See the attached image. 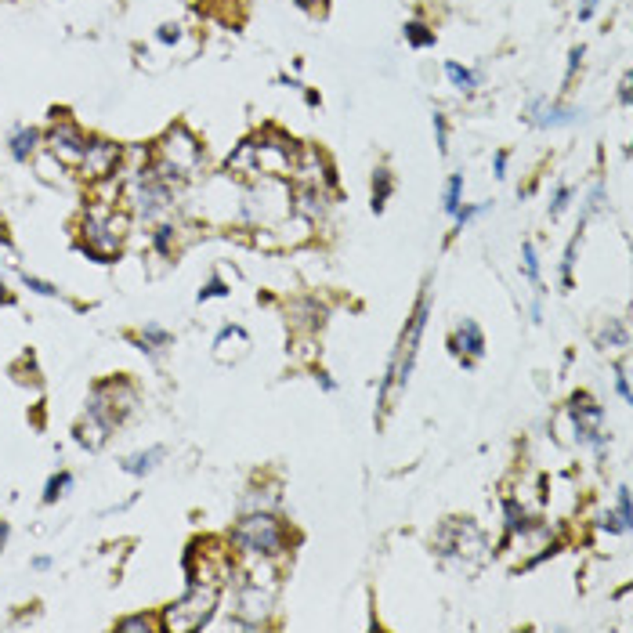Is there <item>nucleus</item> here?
Instances as JSON below:
<instances>
[{"instance_id": "nucleus-28", "label": "nucleus", "mask_w": 633, "mask_h": 633, "mask_svg": "<svg viewBox=\"0 0 633 633\" xmlns=\"http://www.w3.org/2000/svg\"><path fill=\"white\" fill-rule=\"evenodd\" d=\"M601 347H627V322L623 318H608V326L598 333Z\"/></svg>"}, {"instance_id": "nucleus-46", "label": "nucleus", "mask_w": 633, "mask_h": 633, "mask_svg": "<svg viewBox=\"0 0 633 633\" xmlns=\"http://www.w3.org/2000/svg\"><path fill=\"white\" fill-rule=\"evenodd\" d=\"M619 102L630 106V76H623V84H619Z\"/></svg>"}, {"instance_id": "nucleus-23", "label": "nucleus", "mask_w": 633, "mask_h": 633, "mask_svg": "<svg viewBox=\"0 0 633 633\" xmlns=\"http://www.w3.org/2000/svg\"><path fill=\"white\" fill-rule=\"evenodd\" d=\"M446 76H449V84H453L457 91H464V95H471L477 84H481V73L460 65V62H446Z\"/></svg>"}, {"instance_id": "nucleus-4", "label": "nucleus", "mask_w": 633, "mask_h": 633, "mask_svg": "<svg viewBox=\"0 0 633 633\" xmlns=\"http://www.w3.org/2000/svg\"><path fill=\"white\" fill-rule=\"evenodd\" d=\"M294 214V188L286 177H257L243 192V217L250 225L272 228Z\"/></svg>"}, {"instance_id": "nucleus-6", "label": "nucleus", "mask_w": 633, "mask_h": 633, "mask_svg": "<svg viewBox=\"0 0 633 633\" xmlns=\"http://www.w3.org/2000/svg\"><path fill=\"white\" fill-rule=\"evenodd\" d=\"M127 239V214H116L109 203H95L84 214V254L95 261H113Z\"/></svg>"}, {"instance_id": "nucleus-44", "label": "nucleus", "mask_w": 633, "mask_h": 633, "mask_svg": "<svg viewBox=\"0 0 633 633\" xmlns=\"http://www.w3.org/2000/svg\"><path fill=\"white\" fill-rule=\"evenodd\" d=\"M598 11V0H579V22H590Z\"/></svg>"}, {"instance_id": "nucleus-13", "label": "nucleus", "mask_w": 633, "mask_h": 633, "mask_svg": "<svg viewBox=\"0 0 633 633\" xmlns=\"http://www.w3.org/2000/svg\"><path fill=\"white\" fill-rule=\"evenodd\" d=\"M449 347H453L457 358H464V366H475L477 358L485 355V333H481V326L475 318H460L457 322V329L449 337Z\"/></svg>"}, {"instance_id": "nucleus-21", "label": "nucleus", "mask_w": 633, "mask_h": 633, "mask_svg": "<svg viewBox=\"0 0 633 633\" xmlns=\"http://www.w3.org/2000/svg\"><path fill=\"white\" fill-rule=\"evenodd\" d=\"M109 431H113V427H106L102 420L87 417V420L76 427V438H80V446H87V449H102V446H106V438H109Z\"/></svg>"}, {"instance_id": "nucleus-38", "label": "nucleus", "mask_w": 633, "mask_h": 633, "mask_svg": "<svg viewBox=\"0 0 633 633\" xmlns=\"http://www.w3.org/2000/svg\"><path fill=\"white\" fill-rule=\"evenodd\" d=\"M485 210H488V203H475V206H460V210L453 214V217H457V228L464 232V225H471L477 214H485Z\"/></svg>"}, {"instance_id": "nucleus-22", "label": "nucleus", "mask_w": 633, "mask_h": 633, "mask_svg": "<svg viewBox=\"0 0 633 633\" xmlns=\"http://www.w3.org/2000/svg\"><path fill=\"white\" fill-rule=\"evenodd\" d=\"M7 146H11V156L18 159V163H25V159L36 153V146H40V135H36L33 127H18V131L11 135V142H7Z\"/></svg>"}, {"instance_id": "nucleus-3", "label": "nucleus", "mask_w": 633, "mask_h": 633, "mask_svg": "<svg viewBox=\"0 0 633 633\" xmlns=\"http://www.w3.org/2000/svg\"><path fill=\"white\" fill-rule=\"evenodd\" d=\"M203 159L206 156H203L199 138H196L185 124H174V127L156 142V163H153V170H156V177L163 185L177 188L181 181H188V177L199 174Z\"/></svg>"}, {"instance_id": "nucleus-32", "label": "nucleus", "mask_w": 633, "mask_h": 633, "mask_svg": "<svg viewBox=\"0 0 633 633\" xmlns=\"http://www.w3.org/2000/svg\"><path fill=\"white\" fill-rule=\"evenodd\" d=\"M116 630H124V633H153V630H159V623H156V619H149V616H127V619H120V623H116Z\"/></svg>"}, {"instance_id": "nucleus-16", "label": "nucleus", "mask_w": 633, "mask_h": 633, "mask_svg": "<svg viewBox=\"0 0 633 633\" xmlns=\"http://www.w3.org/2000/svg\"><path fill=\"white\" fill-rule=\"evenodd\" d=\"M326 210H329V192L326 188H316V185H297L294 188V214H301L316 225L318 217H326Z\"/></svg>"}, {"instance_id": "nucleus-2", "label": "nucleus", "mask_w": 633, "mask_h": 633, "mask_svg": "<svg viewBox=\"0 0 633 633\" xmlns=\"http://www.w3.org/2000/svg\"><path fill=\"white\" fill-rule=\"evenodd\" d=\"M427 316H431V290L420 294L413 316L406 318V329H402V337H398V347H395V355H391L387 377H384V384H380V409H384V413L391 409V406H387V402H391V391H395V387L406 391V384H409V377H413V366H417V355H420V337H424V329H427Z\"/></svg>"}, {"instance_id": "nucleus-14", "label": "nucleus", "mask_w": 633, "mask_h": 633, "mask_svg": "<svg viewBox=\"0 0 633 633\" xmlns=\"http://www.w3.org/2000/svg\"><path fill=\"white\" fill-rule=\"evenodd\" d=\"M225 170H228V177H236V181H243V185H250V181L265 177V174H261V166H257V142H254V138L239 142V149L228 156Z\"/></svg>"}, {"instance_id": "nucleus-33", "label": "nucleus", "mask_w": 633, "mask_h": 633, "mask_svg": "<svg viewBox=\"0 0 633 633\" xmlns=\"http://www.w3.org/2000/svg\"><path fill=\"white\" fill-rule=\"evenodd\" d=\"M572 196H576V188H572V185H558V192H554V199H550V217H561V214L568 210Z\"/></svg>"}, {"instance_id": "nucleus-39", "label": "nucleus", "mask_w": 633, "mask_h": 633, "mask_svg": "<svg viewBox=\"0 0 633 633\" xmlns=\"http://www.w3.org/2000/svg\"><path fill=\"white\" fill-rule=\"evenodd\" d=\"M22 283H25L33 294H40V297H55V294H58V286H51V283H44V279H36V276H29V272L22 276Z\"/></svg>"}, {"instance_id": "nucleus-37", "label": "nucleus", "mask_w": 633, "mask_h": 633, "mask_svg": "<svg viewBox=\"0 0 633 633\" xmlns=\"http://www.w3.org/2000/svg\"><path fill=\"white\" fill-rule=\"evenodd\" d=\"M435 146H438V153H442V156L449 153V124H446V116H442V113H435Z\"/></svg>"}, {"instance_id": "nucleus-42", "label": "nucleus", "mask_w": 633, "mask_h": 633, "mask_svg": "<svg viewBox=\"0 0 633 633\" xmlns=\"http://www.w3.org/2000/svg\"><path fill=\"white\" fill-rule=\"evenodd\" d=\"M598 528H601V532H630V528L619 521V514H612V510L601 517V525H598Z\"/></svg>"}, {"instance_id": "nucleus-43", "label": "nucleus", "mask_w": 633, "mask_h": 633, "mask_svg": "<svg viewBox=\"0 0 633 633\" xmlns=\"http://www.w3.org/2000/svg\"><path fill=\"white\" fill-rule=\"evenodd\" d=\"M159 40H163V44H177V40H181L177 25H159Z\"/></svg>"}, {"instance_id": "nucleus-5", "label": "nucleus", "mask_w": 633, "mask_h": 633, "mask_svg": "<svg viewBox=\"0 0 633 633\" xmlns=\"http://www.w3.org/2000/svg\"><path fill=\"white\" fill-rule=\"evenodd\" d=\"M217 590L214 583H188V594L181 601H174L170 608H163L159 630L166 633H199L214 623L217 612Z\"/></svg>"}, {"instance_id": "nucleus-34", "label": "nucleus", "mask_w": 633, "mask_h": 633, "mask_svg": "<svg viewBox=\"0 0 633 633\" xmlns=\"http://www.w3.org/2000/svg\"><path fill=\"white\" fill-rule=\"evenodd\" d=\"M228 294H232V286H228L221 276H210L206 286L199 290V301H214V297H228Z\"/></svg>"}, {"instance_id": "nucleus-12", "label": "nucleus", "mask_w": 633, "mask_h": 633, "mask_svg": "<svg viewBox=\"0 0 633 633\" xmlns=\"http://www.w3.org/2000/svg\"><path fill=\"white\" fill-rule=\"evenodd\" d=\"M525 120L536 127H572L583 120V109L561 106V102H547V98H532L525 109Z\"/></svg>"}, {"instance_id": "nucleus-27", "label": "nucleus", "mask_w": 633, "mask_h": 633, "mask_svg": "<svg viewBox=\"0 0 633 633\" xmlns=\"http://www.w3.org/2000/svg\"><path fill=\"white\" fill-rule=\"evenodd\" d=\"M406 44H413V47H435V29L427 22H420V18H413V22H406Z\"/></svg>"}, {"instance_id": "nucleus-9", "label": "nucleus", "mask_w": 633, "mask_h": 633, "mask_svg": "<svg viewBox=\"0 0 633 633\" xmlns=\"http://www.w3.org/2000/svg\"><path fill=\"white\" fill-rule=\"evenodd\" d=\"M87 135L76 127V124H69V120H62V124H55L51 131H47V156L58 159L62 166H80V159L87 153Z\"/></svg>"}, {"instance_id": "nucleus-49", "label": "nucleus", "mask_w": 633, "mask_h": 633, "mask_svg": "<svg viewBox=\"0 0 633 633\" xmlns=\"http://www.w3.org/2000/svg\"><path fill=\"white\" fill-rule=\"evenodd\" d=\"M4 543H7V521H0V550H4Z\"/></svg>"}, {"instance_id": "nucleus-41", "label": "nucleus", "mask_w": 633, "mask_h": 633, "mask_svg": "<svg viewBox=\"0 0 633 633\" xmlns=\"http://www.w3.org/2000/svg\"><path fill=\"white\" fill-rule=\"evenodd\" d=\"M583 55H587V47H583V44L568 51V69H565V80H572V76H576V69L583 65Z\"/></svg>"}, {"instance_id": "nucleus-50", "label": "nucleus", "mask_w": 633, "mask_h": 633, "mask_svg": "<svg viewBox=\"0 0 633 633\" xmlns=\"http://www.w3.org/2000/svg\"><path fill=\"white\" fill-rule=\"evenodd\" d=\"M297 4H301V7H308V11L316 7V0H297Z\"/></svg>"}, {"instance_id": "nucleus-35", "label": "nucleus", "mask_w": 633, "mask_h": 633, "mask_svg": "<svg viewBox=\"0 0 633 633\" xmlns=\"http://www.w3.org/2000/svg\"><path fill=\"white\" fill-rule=\"evenodd\" d=\"M616 514H619V521L633 528V510H630V485H619V496H616Z\"/></svg>"}, {"instance_id": "nucleus-15", "label": "nucleus", "mask_w": 633, "mask_h": 633, "mask_svg": "<svg viewBox=\"0 0 633 633\" xmlns=\"http://www.w3.org/2000/svg\"><path fill=\"white\" fill-rule=\"evenodd\" d=\"M250 351V333L243 326H225L214 337V358L217 362H239Z\"/></svg>"}, {"instance_id": "nucleus-40", "label": "nucleus", "mask_w": 633, "mask_h": 633, "mask_svg": "<svg viewBox=\"0 0 633 633\" xmlns=\"http://www.w3.org/2000/svg\"><path fill=\"white\" fill-rule=\"evenodd\" d=\"M616 391H619V398L623 402H630L633 395H630V377H627V362H619L616 366Z\"/></svg>"}, {"instance_id": "nucleus-36", "label": "nucleus", "mask_w": 633, "mask_h": 633, "mask_svg": "<svg viewBox=\"0 0 633 633\" xmlns=\"http://www.w3.org/2000/svg\"><path fill=\"white\" fill-rule=\"evenodd\" d=\"M153 246H156L159 257H166L174 250V228L170 225H159L156 232H153Z\"/></svg>"}, {"instance_id": "nucleus-26", "label": "nucleus", "mask_w": 633, "mask_h": 633, "mask_svg": "<svg viewBox=\"0 0 633 633\" xmlns=\"http://www.w3.org/2000/svg\"><path fill=\"white\" fill-rule=\"evenodd\" d=\"M279 507V492L276 488H250L246 499H243V514H254V510H276Z\"/></svg>"}, {"instance_id": "nucleus-47", "label": "nucleus", "mask_w": 633, "mask_h": 633, "mask_svg": "<svg viewBox=\"0 0 633 633\" xmlns=\"http://www.w3.org/2000/svg\"><path fill=\"white\" fill-rule=\"evenodd\" d=\"M318 384H322V391H329V395L337 391V384H333V377H329V373H318Z\"/></svg>"}, {"instance_id": "nucleus-18", "label": "nucleus", "mask_w": 633, "mask_h": 633, "mask_svg": "<svg viewBox=\"0 0 633 633\" xmlns=\"http://www.w3.org/2000/svg\"><path fill=\"white\" fill-rule=\"evenodd\" d=\"M391 192H395V174L387 166H377L373 170V181H369V206H373V214H380L387 206Z\"/></svg>"}, {"instance_id": "nucleus-48", "label": "nucleus", "mask_w": 633, "mask_h": 633, "mask_svg": "<svg viewBox=\"0 0 633 633\" xmlns=\"http://www.w3.org/2000/svg\"><path fill=\"white\" fill-rule=\"evenodd\" d=\"M33 568H36V572H47V568H51V558H36Z\"/></svg>"}, {"instance_id": "nucleus-24", "label": "nucleus", "mask_w": 633, "mask_h": 633, "mask_svg": "<svg viewBox=\"0 0 633 633\" xmlns=\"http://www.w3.org/2000/svg\"><path fill=\"white\" fill-rule=\"evenodd\" d=\"M583 225H587V221H579L576 236H572L568 246H565V261H561V286H565V290H572V268H576V257H579V246H583Z\"/></svg>"}, {"instance_id": "nucleus-10", "label": "nucleus", "mask_w": 633, "mask_h": 633, "mask_svg": "<svg viewBox=\"0 0 633 633\" xmlns=\"http://www.w3.org/2000/svg\"><path fill=\"white\" fill-rule=\"evenodd\" d=\"M286 181L316 185V188H326V192H329V188H333V166H329V159H326V153H322L318 146H301Z\"/></svg>"}, {"instance_id": "nucleus-45", "label": "nucleus", "mask_w": 633, "mask_h": 633, "mask_svg": "<svg viewBox=\"0 0 633 633\" xmlns=\"http://www.w3.org/2000/svg\"><path fill=\"white\" fill-rule=\"evenodd\" d=\"M492 174H496V177L507 174V153H496V159H492Z\"/></svg>"}, {"instance_id": "nucleus-11", "label": "nucleus", "mask_w": 633, "mask_h": 633, "mask_svg": "<svg viewBox=\"0 0 633 633\" xmlns=\"http://www.w3.org/2000/svg\"><path fill=\"white\" fill-rule=\"evenodd\" d=\"M120 159H124V149H120L116 142L95 138V142H87V153L80 159V170H84V177H91V181H106V177H116Z\"/></svg>"}, {"instance_id": "nucleus-20", "label": "nucleus", "mask_w": 633, "mask_h": 633, "mask_svg": "<svg viewBox=\"0 0 633 633\" xmlns=\"http://www.w3.org/2000/svg\"><path fill=\"white\" fill-rule=\"evenodd\" d=\"M163 457H166V449H163V446H153V449H146V453L127 457V460H124V471H127V475H149V471H156V464Z\"/></svg>"}, {"instance_id": "nucleus-30", "label": "nucleus", "mask_w": 633, "mask_h": 633, "mask_svg": "<svg viewBox=\"0 0 633 633\" xmlns=\"http://www.w3.org/2000/svg\"><path fill=\"white\" fill-rule=\"evenodd\" d=\"M138 344H142V351L156 355L159 347H166V344H170V333H166V329H159V326H146V329H142V337H138Z\"/></svg>"}, {"instance_id": "nucleus-17", "label": "nucleus", "mask_w": 633, "mask_h": 633, "mask_svg": "<svg viewBox=\"0 0 633 633\" xmlns=\"http://www.w3.org/2000/svg\"><path fill=\"white\" fill-rule=\"evenodd\" d=\"M286 322H290L297 333H312V337H316L318 329H322V322H326V308L318 305L316 297L297 301V305L286 308Z\"/></svg>"}, {"instance_id": "nucleus-1", "label": "nucleus", "mask_w": 633, "mask_h": 633, "mask_svg": "<svg viewBox=\"0 0 633 633\" xmlns=\"http://www.w3.org/2000/svg\"><path fill=\"white\" fill-rule=\"evenodd\" d=\"M228 543L243 554V558H286L290 554V528L276 510H254L243 514L236 521V528L228 532Z\"/></svg>"}, {"instance_id": "nucleus-29", "label": "nucleus", "mask_w": 633, "mask_h": 633, "mask_svg": "<svg viewBox=\"0 0 633 633\" xmlns=\"http://www.w3.org/2000/svg\"><path fill=\"white\" fill-rule=\"evenodd\" d=\"M460 199H464V174H453L449 185H446V196H442V210L446 214H457L464 206Z\"/></svg>"}, {"instance_id": "nucleus-7", "label": "nucleus", "mask_w": 633, "mask_h": 633, "mask_svg": "<svg viewBox=\"0 0 633 633\" xmlns=\"http://www.w3.org/2000/svg\"><path fill=\"white\" fill-rule=\"evenodd\" d=\"M135 402H138V395H135V387H131L127 380H106V384H98V387L91 391V398H87V417L102 420L106 427H116V424L135 409Z\"/></svg>"}, {"instance_id": "nucleus-31", "label": "nucleus", "mask_w": 633, "mask_h": 633, "mask_svg": "<svg viewBox=\"0 0 633 633\" xmlns=\"http://www.w3.org/2000/svg\"><path fill=\"white\" fill-rule=\"evenodd\" d=\"M73 485V475L69 471H58V475L47 477V488H44V503H55L58 496H65V488Z\"/></svg>"}, {"instance_id": "nucleus-19", "label": "nucleus", "mask_w": 633, "mask_h": 633, "mask_svg": "<svg viewBox=\"0 0 633 633\" xmlns=\"http://www.w3.org/2000/svg\"><path fill=\"white\" fill-rule=\"evenodd\" d=\"M503 525H507V539L532 525V517H528V510L521 507V499H514V496L503 499Z\"/></svg>"}, {"instance_id": "nucleus-25", "label": "nucleus", "mask_w": 633, "mask_h": 633, "mask_svg": "<svg viewBox=\"0 0 633 633\" xmlns=\"http://www.w3.org/2000/svg\"><path fill=\"white\" fill-rule=\"evenodd\" d=\"M521 272H525V279L536 286V297H543L547 290H543V279H539V254H536V243H525V246H521Z\"/></svg>"}, {"instance_id": "nucleus-8", "label": "nucleus", "mask_w": 633, "mask_h": 633, "mask_svg": "<svg viewBox=\"0 0 633 633\" xmlns=\"http://www.w3.org/2000/svg\"><path fill=\"white\" fill-rule=\"evenodd\" d=\"M276 590L279 587H261V583H250V579H236V616H243L246 623H254L257 630H265L272 623V612H276Z\"/></svg>"}]
</instances>
